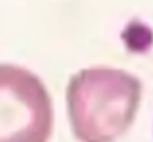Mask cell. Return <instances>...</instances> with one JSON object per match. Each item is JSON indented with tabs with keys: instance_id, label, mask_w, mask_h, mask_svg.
Segmentation results:
<instances>
[{
	"instance_id": "cell-2",
	"label": "cell",
	"mask_w": 153,
	"mask_h": 142,
	"mask_svg": "<svg viewBox=\"0 0 153 142\" xmlns=\"http://www.w3.org/2000/svg\"><path fill=\"white\" fill-rule=\"evenodd\" d=\"M52 124V102L40 79L0 65V142H48Z\"/></svg>"
},
{
	"instance_id": "cell-1",
	"label": "cell",
	"mask_w": 153,
	"mask_h": 142,
	"mask_svg": "<svg viewBox=\"0 0 153 142\" xmlns=\"http://www.w3.org/2000/svg\"><path fill=\"white\" fill-rule=\"evenodd\" d=\"M141 98L140 80L122 70L95 67L74 74L67 108L80 142H114L132 124Z\"/></svg>"
}]
</instances>
